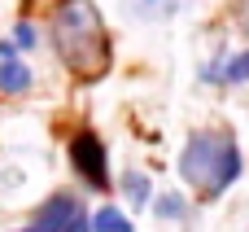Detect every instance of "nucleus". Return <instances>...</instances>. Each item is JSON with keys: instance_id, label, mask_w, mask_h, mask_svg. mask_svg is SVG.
Here are the masks:
<instances>
[{"instance_id": "obj_2", "label": "nucleus", "mask_w": 249, "mask_h": 232, "mask_svg": "<svg viewBox=\"0 0 249 232\" xmlns=\"http://www.w3.org/2000/svg\"><path fill=\"white\" fill-rule=\"evenodd\" d=\"M179 175L201 193L219 197L236 175H241V149L228 132H193L184 154H179Z\"/></svg>"}, {"instance_id": "obj_7", "label": "nucleus", "mask_w": 249, "mask_h": 232, "mask_svg": "<svg viewBox=\"0 0 249 232\" xmlns=\"http://www.w3.org/2000/svg\"><path fill=\"white\" fill-rule=\"evenodd\" d=\"M219 79H223V83H245V79H249V48H245V53H236V57L219 70Z\"/></svg>"}, {"instance_id": "obj_8", "label": "nucleus", "mask_w": 249, "mask_h": 232, "mask_svg": "<svg viewBox=\"0 0 249 232\" xmlns=\"http://www.w3.org/2000/svg\"><path fill=\"white\" fill-rule=\"evenodd\" d=\"M158 215H162V219H184V215H188V202H184L179 193H166V197L158 202Z\"/></svg>"}, {"instance_id": "obj_6", "label": "nucleus", "mask_w": 249, "mask_h": 232, "mask_svg": "<svg viewBox=\"0 0 249 232\" xmlns=\"http://www.w3.org/2000/svg\"><path fill=\"white\" fill-rule=\"evenodd\" d=\"M92 232H131V224H127V215H118L114 206H105V211L92 215Z\"/></svg>"}, {"instance_id": "obj_11", "label": "nucleus", "mask_w": 249, "mask_h": 232, "mask_svg": "<svg viewBox=\"0 0 249 232\" xmlns=\"http://www.w3.org/2000/svg\"><path fill=\"white\" fill-rule=\"evenodd\" d=\"M245 26H249V18H245Z\"/></svg>"}, {"instance_id": "obj_1", "label": "nucleus", "mask_w": 249, "mask_h": 232, "mask_svg": "<svg viewBox=\"0 0 249 232\" xmlns=\"http://www.w3.org/2000/svg\"><path fill=\"white\" fill-rule=\"evenodd\" d=\"M53 48L57 57L66 61V70L83 83H96L109 75V61H114V44H109V31L101 22V9L92 0H61L53 9Z\"/></svg>"}, {"instance_id": "obj_10", "label": "nucleus", "mask_w": 249, "mask_h": 232, "mask_svg": "<svg viewBox=\"0 0 249 232\" xmlns=\"http://www.w3.org/2000/svg\"><path fill=\"white\" fill-rule=\"evenodd\" d=\"M22 232H48V228H39V224H35V219H31V228H22Z\"/></svg>"}, {"instance_id": "obj_3", "label": "nucleus", "mask_w": 249, "mask_h": 232, "mask_svg": "<svg viewBox=\"0 0 249 232\" xmlns=\"http://www.w3.org/2000/svg\"><path fill=\"white\" fill-rule=\"evenodd\" d=\"M70 162H74V171H79L92 189H105V184H109V171H105V145H101L92 132H79V136L70 140Z\"/></svg>"}, {"instance_id": "obj_9", "label": "nucleus", "mask_w": 249, "mask_h": 232, "mask_svg": "<svg viewBox=\"0 0 249 232\" xmlns=\"http://www.w3.org/2000/svg\"><path fill=\"white\" fill-rule=\"evenodd\" d=\"M13 39H18V44H22V48H31V44H35V31H31V26H26V22H22V26H18V31H13Z\"/></svg>"}, {"instance_id": "obj_4", "label": "nucleus", "mask_w": 249, "mask_h": 232, "mask_svg": "<svg viewBox=\"0 0 249 232\" xmlns=\"http://www.w3.org/2000/svg\"><path fill=\"white\" fill-rule=\"evenodd\" d=\"M31 88V70L13 57V61H0V92H26Z\"/></svg>"}, {"instance_id": "obj_5", "label": "nucleus", "mask_w": 249, "mask_h": 232, "mask_svg": "<svg viewBox=\"0 0 249 232\" xmlns=\"http://www.w3.org/2000/svg\"><path fill=\"white\" fill-rule=\"evenodd\" d=\"M123 189H127V197H131L136 206H144V202L153 197V184H149V175H140V171H127V175H123Z\"/></svg>"}]
</instances>
